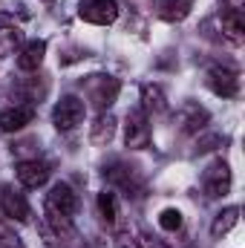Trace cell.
<instances>
[{
    "label": "cell",
    "instance_id": "5",
    "mask_svg": "<svg viewBox=\"0 0 245 248\" xmlns=\"http://www.w3.org/2000/svg\"><path fill=\"white\" fill-rule=\"evenodd\" d=\"M208 87L216 93V95H222V98H234L237 93H240V72L234 69V66H211L208 69Z\"/></svg>",
    "mask_w": 245,
    "mask_h": 248
},
{
    "label": "cell",
    "instance_id": "7",
    "mask_svg": "<svg viewBox=\"0 0 245 248\" xmlns=\"http://www.w3.org/2000/svg\"><path fill=\"white\" fill-rule=\"evenodd\" d=\"M78 15H81V20H87L92 26H110L119 17V3L116 0H84Z\"/></svg>",
    "mask_w": 245,
    "mask_h": 248
},
{
    "label": "cell",
    "instance_id": "6",
    "mask_svg": "<svg viewBox=\"0 0 245 248\" xmlns=\"http://www.w3.org/2000/svg\"><path fill=\"white\" fill-rule=\"evenodd\" d=\"M87 95H90V101L101 110V113H107V107L116 101V95H119V81L116 78H110V75H92L90 81H87Z\"/></svg>",
    "mask_w": 245,
    "mask_h": 248
},
{
    "label": "cell",
    "instance_id": "10",
    "mask_svg": "<svg viewBox=\"0 0 245 248\" xmlns=\"http://www.w3.org/2000/svg\"><path fill=\"white\" fill-rule=\"evenodd\" d=\"M32 119H35V110H32L29 104L6 107V110L0 113V130H3V133H17V130H23L26 124H32Z\"/></svg>",
    "mask_w": 245,
    "mask_h": 248
},
{
    "label": "cell",
    "instance_id": "9",
    "mask_svg": "<svg viewBox=\"0 0 245 248\" xmlns=\"http://www.w3.org/2000/svg\"><path fill=\"white\" fill-rule=\"evenodd\" d=\"M0 211L9 219H15V222H26L29 219V202H26V196L20 190H15L12 185H6L0 190Z\"/></svg>",
    "mask_w": 245,
    "mask_h": 248
},
{
    "label": "cell",
    "instance_id": "13",
    "mask_svg": "<svg viewBox=\"0 0 245 248\" xmlns=\"http://www.w3.org/2000/svg\"><path fill=\"white\" fill-rule=\"evenodd\" d=\"M113 136H116V116L113 113H101L95 119V124H92V130H90V141L98 144V147H107L113 141Z\"/></svg>",
    "mask_w": 245,
    "mask_h": 248
},
{
    "label": "cell",
    "instance_id": "17",
    "mask_svg": "<svg viewBox=\"0 0 245 248\" xmlns=\"http://www.w3.org/2000/svg\"><path fill=\"white\" fill-rule=\"evenodd\" d=\"M104 176H107V179H110L113 185H122L124 190H127V193L138 187V182H136V173H133L130 168H124L122 162H113L110 168H104Z\"/></svg>",
    "mask_w": 245,
    "mask_h": 248
},
{
    "label": "cell",
    "instance_id": "15",
    "mask_svg": "<svg viewBox=\"0 0 245 248\" xmlns=\"http://www.w3.org/2000/svg\"><path fill=\"white\" fill-rule=\"evenodd\" d=\"M141 110L144 113H165L168 110V98H165L162 87H156V84L141 87Z\"/></svg>",
    "mask_w": 245,
    "mask_h": 248
},
{
    "label": "cell",
    "instance_id": "21",
    "mask_svg": "<svg viewBox=\"0 0 245 248\" xmlns=\"http://www.w3.org/2000/svg\"><path fill=\"white\" fill-rule=\"evenodd\" d=\"M159 225H162V231H179V228H182V211L165 208V211L159 214Z\"/></svg>",
    "mask_w": 245,
    "mask_h": 248
},
{
    "label": "cell",
    "instance_id": "14",
    "mask_svg": "<svg viewBox=\"0 0 245 248\" xmlns=\"http://www.w3.org/2000/svg\"><path fill=\"white\" fill-rule=\"evenodd\" d=\"M193 0H159V17L168 23H179L190 15Z\"/></svg>",
    "mask_w": 245,
    "mask_h": 248
},
{
    "label": "cell",
    "instance_id": "4",
    "mask_svg": "<svg viewBox=\"0 0 245 248\" xmlns=\"http://www.w3.org/2000/svg\"><path fill=\"white\" fill-rule=\"evenodd\" d=\"M202 190L211 199H219V196H225L231 190V168L222 159L219 162H211L205 168V173H202Z\"/></svg>",
    "mask_w": 245,
    "mask_h": 248
},
{
    "label": "cell",
    "instance_id": "11",
    "mask_svg": "<svg viewBox=\"0 0 245 248\" xmlns=\"http://www.w3.org/2000/svg\"><path fill=\"white\" fill-rule=\"evenodd\" d=\"M208 124V110L205 107H199V104H184L182 110L176 113V127H179V133H199L202 127Z\"/></svg>",
    "mask_w": 245,
    "mask_h": 248
},
{
    "label": "cell",
    "instance_id": "12",
    "mask_svg": "<svg viewBox=\"0 0 245 248\" xmlns=\"http://www.w3.org/2000/svg\"><path fill=\"white\" fill-rule=\"evenodd\" d=\"M44 55H46V41H29L17 52V66L23 72H32V69H38L44 63Z\"/></svg>",
    "mask_w": 245,
    "mask_h": 248
},
{
    "label": "cell",
    "instance_id": "20",
    "mask_svg": "<svg viewBox=\"0 0 245 248\" xmlns=\"http://www.w3.org/2000/svg\"><path fill=\"white\" fill-rule=\"evenodd\" d=\"M17 46H20V29L0 26V55H12Z\"/></svg>",
    "mask_w": 245,
    "mask_h": 248
},
{
    "label": "cell",
    "instance_id": "1",
    "mask_svg": "<svg viewBox=\"0 0 245 248\" xmlns=\"http://www.w3.org/2000/svg\"><path fill=\"white\" fill-rule=\"evenodd\" d=\"M78 211V193L66 182L52 185V190L46 193V219L55 231H69L72 217Z\"/></svg>",
    "mask_w": 245,
    "mask_h": 248
},
{
    "label": "cell",
    "instance_id": "16",
    "mask_svg": "<svg viewBox=\"0 0 245 248\" xmlns=\"http://www.w3.org/2000/svg\"><path fill=\"white\" fill-rule=\"evenodd\" d=\"M240 222V208H222L216 217H214V222H211V234H214V240H222L234 225Z\"/></svg>",
    "mask_w": 245,
    "mask_h": 248
},
{
    "label": "cell",
    "instance_id": "18",
    "mask_svg": "<svg viewBox=\"0 0 245 248\" xmlns=\"http://www.w3.org/2000/svg\"><path fill=\"white\" fill-rule=\"evenodd\" d=\"M243 15L240 12H222V38L231 41V44H243Z\"/></svg>",
    "mask_w": 245,
    "mask_h": 248
},
{
    "label": "cell",
    "instance_id": "22",
    "mask_svg": "<svg viewBox=\"0 0 245 248\" xmlns=\"http://www.w3.org/2000/svg\"><path fill=\"white\" fill-rule=\"evenodd\" d=\"M136 243H138V248H168L165 243H159V240H153V237H147V234H141Z\"/></svg>",
    "mask_w": 245,
    "mask_h": 248
},
{
    "label": "cell",
    "instance_id": "8",
    "mask_svg": "<svg viewBox=\"0 0 245 248\" xmlns=\"http://www.w3.org/2000/svg\"><path fill=\"white\" fill-rule=\"evenodd\" d=\"M15 173H17V179H20L23 187H41L49 182L52 168L46 162H41V159H26V162H17Z\"/></svg>",
    "mask_w": 245,
    "mask_h": 248
},
{
    "label": "cell",
    "instance_id": "2",
    "mask_svg": "<svg viewBox=\"0 0 245 248\" xmlns=\"http://www.w3.org/2000/svg\"><path fill=\"white\" fill-rule=\"evenodd\" d=\"M124 144L130 150H141L150 144V119L147 113L138 107V110H130L127 113V124H124Z\"/></svg>",
    "mask_w": 245,
    "mask_h": 248
},
{
    "label": "cell",
    "instance_id": "3",
    "mask_svg": "<svg viewBox=\"0 0 245 248\" xmlns=\"http://www.w3.org/2000/svg\"><path fill=\"white\" fill-rule=\"evenodd\" d=\"M84 113H87V107H84V101L78 98V95H63L61 101L55 104V110H52V124L58 127V130H75L78 124L84 122Z\"/></svg>",
    "mask_w": 245,
    "mask_h": 248
},
{
    "label": "cell",
    "instance_id": "24",
    "mask_svg": "<svg viewBox=\"0 0 245 248\" xmlns=\"http://www.w3.org/2000/svg\"><path fill=\"white\" fill-rule=\"evenodd\" d=\"M116 248H138V243H136L130 234H122V237L116 240Z\"/></svg>",
    "mask_w": 245,
    "mask_h": 248
},
{
    "label": "cell",
    "instance_id": "19",
    "mask_svg": "<svg viewBox=\"0 0 245 248\" xmlns=\"http://www.w3.org/2000/svg\"><path fill=\"white\" fill-rule=\"evenodd\" d=\"M98 214H101V219L107 225H113L119 219V199H116L113 190H101L98 193Z\"/></svg>",
    "mask_w": 245,
    "mask_h": 248
},
{
    "label": "cell",
    "instance_id": "23",
    "mask_svg": "<svg viewBox=\"0 0 245 248\" xmlns=\"http://www.w3.org/2000/svg\"><path fill=\"white\" fill-rule=\"evenodd\" d=\"M222 6H225V12H240V15H243L245 0H222Z\"/></svg>",
    "mask_w": 245,
    "mask_h": 248
}]
</instances>
